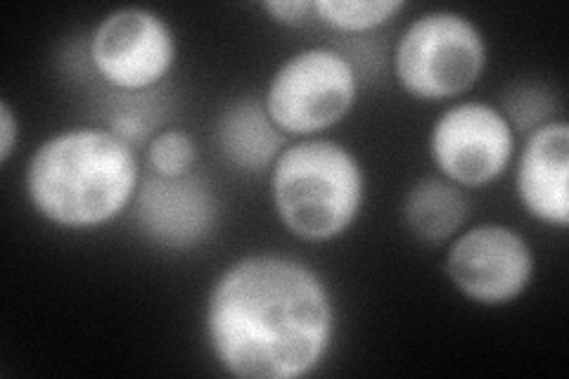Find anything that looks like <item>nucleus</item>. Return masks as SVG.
<instances>
[{"label": "nucleus", "mask_w": 569, "mask_h": 379, "mask_svg": "<svg viewBox=\"0 0 569 379\" xmlns=\"http://www.w3.org/2000/svg\"><path fill=\"white\" fill-rule=\"evenodd\" d=\"M259 10L269 20L284 29H305L316 24L313 17V0H263Z\"/></svg>", "instance_id": "nucleus-16"}, {"label": "nucleus", "mask_w": 569, "mask_h": 379, "mask_svg": "<svg viewBox=\"0 0 569 379\" xmlns=\"http://www.w3.org/2000/svg\"><path fill=\"white\" fill-rule=\"evenodd\" d=\"M470 192L437 173L413 180L401 200L403 228L425 247H447L470 223Z\"/></svg>", "instance_id": "nucleus-12"}, {"label": "nucleus", "mask_w": 569, "mask_h": 379, "mask_svg": "<svg viewBox=\"0 0 569 379\" xmlns=\"http://www.w3.org/2000/svg\"><path fill=\"white\" fill-rule=\"evenodd\" d=\"M489 58L487 31L472 14L430 8L403 22L389 64L408 98L443 107L472 93L487 74Z\"/></svg>", "instance_id": "nucleus-4"}, {"label": "nucleus", "mask_w": 569, "mask_h": 379, "mask_svg": "<svg viewBox=\"0 0 569 379\" xmlns=\"http://www.w3.org/2000/svg\"><path fill=\"white\" fill-rule=\"evenodd\" d=\"M221 197L200 171L181 178L142 176L129 219L138 238L157 251L192 255L221 228Z\"/></svg>", "instance_id": "nucleus-9"}, {"label": "nucleus", "mask_w": 569, "mask_h": 379, "mask_svg": "<svg viewBox=\"0 0 569 379\" xmlns=\"http://www.w3.org/2000/svg\"><path fill=\"white\" fill-rule=\"evenodd\" d=\"M86 60L112 96H152L173 77L181 39L164 12L119 6L107 10L88 33Z\"/></svg>", "instance_id": "nucleus-6"}, {"label": "nucleus", "mask_w": 569, "mask_h": 379, "mask_svg": "<svg viewBox=\"0 0 569 379\" xmlns=\"http://www.w3.org/2000/svg\"><path fill=\"white\" fill-rule=\"evenodd\" d=\"M211 363L236 379H307L340 339L332 282L307 259L247 251L211 278L202 311Z\"/></svg>", "instance_id": "nucleus-1"}, {"label": "nucleus", "mask_w": 569, "mask_h": 379, "mask_svg": "<svg viewBox=\"0 0 569 379\" xmlns=\"http://www.w3.org/2000/svg\"><path fill=\"white\" fill-rule=\"evenodd\" d=\"M432 171L466 192L487 190L510 173L520 133L498 102L460 98L441 107L427 129Z\"/></svg>", "instance_id": "nucleus-7"}, {"label": "nucleus", "mask_w": 569, "mask_h": 379, "mask_svg": "<svg viewBox=\"0 0 569 379\" xmlns=\"http://www.w3.org/2000/svg\"><path fill=\"white\" fill-rule=\"evenodd\" d=\"M515 202L537 226L569 228V123L550 119L520 138L512 161Z\"/></svg>", "instance_id": "nucleus-10"}, {"label": "nucleus", "mask_w": 569, "mask_h": 379, "mask_svg": "<svg viewBox=\"0 0 569 379\" xmlns=\"http://www.w3.org/2000/svg\"><path fill=\"white\" fill-rule=\"evenodd\" d=\"M406 0H313L316 24L342 36H368L397 24Z\"/></svg>", "instance_id": "nucleus-13"}, {"label": "nucleus", "mask_w": 569, "mask_h": 379, "mask_svg": "<svg viewBox=\"0 0 569 379\" xmlns=\"http://www.w3.org/2000/svg\"><path fill=\"white\" fill-rule=\"evenodd\" d=\"M266 183L276 221L305 245L345 240L361 223L370 197L366 161L332 136L290 140Z\"/></svg>", "instance_id": "nucleus-3"}, {"label": "nucleus", "mask_w": 569, "mask_h": 379, "mask_svg": "<svg viewBox=\"0 0 569 379\" xmlns=\"http://www.w3.org/2000/svg\"><path fill=\"white\" fill-rule=\"evenodd\" d=\"M363 79L342 48L311 43L292 50L271 71L261 102L288 140L330 136L361 100Z\"/></svg>", "instance_id": "nucleus-5"}, {"label": "nucleus", "mask_w": 569, "mask_h": 379, "mask_svg": "<svg viewBox=\"0 0 569 379\" xmlns=\"http://www.w3.org/2000/svg\"><path fill=\"white\" fill-rule=\"evenodd\" d=\"M213 140L226 164L244 176L269 173L290 142L266 112L261 96L230 100L213 126Z\"/></svg>", "instance_id": "nucleus-11"}, {"label": "nucleus", "mask_w": 569, "mask_h": 379, "mask_svg": "<svg viewBox=\"0 0 569 379\" xmlns=\"http://www.w3.org/2000/svg\"><path fill=\"white\" fill-rule=\"evenodd\" d=\"M498 104H501V110L508 114L520 138L537 129V126L562 117L558 114L556 96L539 81H522L510 86L506 98Z\"/></svg>", "instance_id": "nucleus-15"}, {"label": "nucleus", "mask_w": 569, "mask_h": 379, "mask_svg": "<svg viewBox=\"0 0 569 379\" xmlns=\"http://www.w3.org/2000/svg\"><path fill=\"white\" fill-rule=\"evenodd\" d=\"M142 167L138 148L107 123L64 126L29 152L24 202L36 219L60 232H98L131 213Z\"/></svg>", "instance_id": "nucleus-2"}, {"label": "nucleus", "mask_w": 569, "mask_h": 379, "mask_svg": "<svg viewBox=\"0 0 569 379\" xmlns=\"http://www.w3.org/2000/svg\"><path fill=\"white\" fill-rule=\"evenodd\" d=\"M142 164L148 173L162 178H181L198 171L200 146L194 136L181 126H162L146 146Z\"/></svg>", "instance_id": "nucleus-14"}, {"label": "nucleus", "mask_w": 569, "mask_h": 379, "mask_svg": "<svg viewBox=\"0 0 569 379\" xmlns=\"http://www.w3.org/2000/svg\"><path fill=\"white\" fill-rule=\"evenodd\" d=\"M441 268L460 299L479 309H508L537 282L539 259L522 230L470 221L443 247Z\"/></svg>", "instance_id": "nucleus-8"}, {"label": "nucleus", "mask_w": 569, "mask_h": 379, "mask_svg": "<svg viewBox=\"0 0 569 379\" xmlns=\"http://www.w3.org/2000/svg\"><path fill=\"white\" fill-rule=\"evenodd\" d=\"M22 146V117L8 98H0V167H8Z\"/></svg>", "instance_id": "nucleus-17"}]
</instances>
